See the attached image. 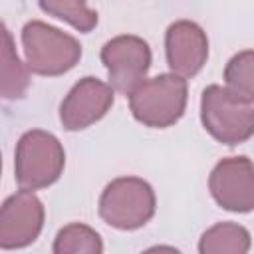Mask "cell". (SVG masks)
<instances>
[{"label": "cell", "instance_id": "obj_13", "mask_svg": "<svg viewBox=\"0 0 254 254\" xmlns=\"http://www.w3.org/2000/svg\"><path fill=\"white\" fill-rule=\"evenodd\" d=\"M54 254H101V236L87 224L71 222L64 226L54 240Z\"/></svg>", "mask_w": 254, "mask_h": 254}, {"label": "cell", "instance_id": "obj_7", "mask_svg": "<svg viewBox=\"0 0 254 254\" xmlns=\"http://www.w3.org/2000/svg\"><path fill=\"white\" fill-rule=\"evenodd\" d=\"M214 202L230 212L254 210V163L248 157H226L214 165L208 177Z\"/></svg>", "mask_w": 254, "mask_h": 254}, {"label": "cell", "instance_id": "obj_11", "mask_svg": "<svg viewBox=\"0 0 254 254\" xmlns=\"http://www.w3.org/2000/svg\"><path fill=\"white\" fill-rule=\"evenodd\" d=\"M250 246H252L250 232L236 222H218L210 226L206 232H202L198 240L200 254H220V252L246 254Z\"/></svg>", "mask_w": 254, "mask_h": 254}, {"label": "cell", "instance_id": "obj_14", "mask_svg": "<svg viewBox=\"0 0 254 254\" xmlns=\"http://www.w3.org/2000/svg\"><path fill=\"white\" fill-rule=\"evenodd\" d=\"M40 8L73 26L77 32H91L97 26V12L87 6V0H38Z\"/></svg>", "mask_w": 254, "mask_h": 254}, {"label": "cell", "instance_id": "obj_9", "mask_svg": "<svg viewBox=\"0 0 254 254\" xmlns=\"http://www.w3.org/2000/svg\"><path fill=\"white\" fill-rule=\"evenodd\" d=\"M113 85L97 77H81L60 105V121L67 131H81L97 123L113 105Z\"/></svg>", "mask_w": 254, "mask_h": 254}, {"label": "cell", "instance_id": "obj_3", "mask_svg": "<svg viewBox=\"0 0 254 254\" xmlns=\"http://www.w3.org/2000/svg\"><path fill=\"white\" fill-rule=\"evenodd\" d=\"M65 167V151L60 139L44 129L26 131L14 153V177L20 189L38 190L54 185Z\"/></svg>", "mask_w": 254, "mask_h": 254}, {"label": "cell", "instance_id": "obj_4", "mask_svg": "<svg viewBox=\"0 0 254 254\" xmlns=\"http://www.w3.org/2000/svg\"><path fill=\"white\" fill-rule=\"evenodd\" d=\"M200 121L212 139L234 147L254 135V105L226 85L212 83L200 97Z\"/></svg>", "mask_w": 254, "mask_h": 254}, {"label": "cell", "instance_id": "obj_15", "mask_svg": "<svg viewBox=\"0 0 254 254\" xmlns=\"http://www.w3.org/2000/svg\"><path fill=\"white\" fill-rule=\"evenodd\" d=\"M224 83L234 95L254 103V50H242L228 60Z\"/></svg>", "mask_w": 254, "mask_h": 254}, {"label": "cell", "instance_id": "obj_2", "mask_svg": "<svg viewBox=\"0 0 254 254\" xmlns=\"http://www.w3.org/2000/svg\"><path fill=\"white\" fill-rule=\"evenodd\" d=\"M26 65L32 73L56 77L75 67L81 58L79 42L42 20H30L22 28Z\"/></svg>", "mask_w": 254, "mask_h": 254}, {"label": "cell", "instance_id": "obj_6", "mask_svg": "<svg viewBox=\"0 0 254 254\" xmlns=\"http://www.w3.org/2000/svg\"><path fill=\"white\" fill-rule=\"evenodd\" d=\"M101 62L107 69L113 89L129 95L147 77V71L151 67V48L139 36H115L103 44Z\"/></svg>", "mask_w": 254, "mask_h": 254}, {"label": "cell", "instance_id": "obj_10", "mask_svg": "<svg viewBox=\"0 0 254 254\" xmlns=\"http://www.w3.org/2000/svg\"><path fill=\"white\" fill-rule=\"evenodd\" d=\"M167 64L173 73L181 77L196 75L208 58V38L204 30L192 20H177L165 34Z\"/></svg>", "mask_w": 254, "mask_h": 254}, {"label": "cell", "instance_id": "obj_5", "mask_svg": "<svg viewBox=\"0 0 254 254\" xmlns=\"http://www.w3.org/2000/svg\"><path fill=\"white\" fill-rule=\"evenodd\" d=\"M157 208L153 187L139 177L113 179L99 196V216L117 230L145 226Z\"/></svg>", "mask_w": 254, "mask_h": 254}, {"label": "cell", "instance_id": "obj_8", "mask_svg": "<svg viewBox=\"0 0 254 254\" xmlns=\"http://www.w3.org/2000/svg\"><path fill=\"white\" fill-rule=\"evenodd\" d=\"M44 204L28 189L10 194L0 208V248L30 246L44 228Z\"/></svg>", "mask_w": 254, "mask_h": 254}, {"label": "cell", "instance_id": "obj_1", "mask_svg": "<svg viewBox=\"0 0 254 254\" xmlns=\"http://www.w3.org/2000/svg\"><path fill=\"white\" fill-rule=\"evenodd\" d=\"M187 99V79L171 71L139 83L129 93V109L145 127L165 129L183 117Z\"/></svg>", "mask_w": 254, "mask_h": 254}, {"label": "cell", "instance_id": "obj_12", "mask_svg": "<svg viewBox=\"0 0 254 254\" xmlns=\"http://www.w3.org/2000/svg\"><path fill=\"white\" fill-rule=\"evenodd\" d=\"M2 40H4V44H2V97L4 99H20V97H24L28 83H30L28 71L14 50L12 34L6 26L2 30Z\"/></svg>", "mask_w": 254, "mask_h": 254}]
</instances>
